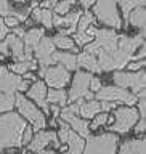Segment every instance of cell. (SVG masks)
Instances as JSON below:
<instances>
[{
  "label": "cell",
  "mask_w": 146,
  "mask_h": 154,
  "mask_svg": "<svg viewBox=\"0 0 146 154\" xmlns=\"http://www.w3.org/2000/svg\"><path fill=\"white\" fill-rule=\"evenodd\" d=\"M26 127L27 122L18 112L0 114V152L21 148V135Z\"/></svg>",
  "instance_id": "obj_1"
},
{
  "label": "cell",
  "mask_w": 146,
  "mask_h": 154,
  "mask_svg": "<svg viewBox=\"0 0 146 154\" xmlns=\"http://www.w3.org/2000/svg\"><path fill=\"white\" fill-rule=\"evenodd\" d=\"M14 108L18 109V114L21 117L32 125L34 130H42L47 127V119L43 112L32 103L31 100H27L23 93H14Z\"/></svg>",
  "instance_id": "obj_2"
},
{
  "label": "cell",
  "mask_w": 146,
  "mask_h": 154,
  "mask_svg": "<svg viewBox=\"0 0 146 154\" xmlns=\"http://www.w3.org/2000/svg\"><path fill=\"white\" fill-rule=\"evenodd\" d=\"M119 137L106 132L100 135H90L85 141L82 154H117Z\"/></svg>",
  "instance_id": "obj_3"
},
{
  "label": "cell",
  "mask_w": 146,
  "mask_h": 154,
  "mask_svg": "<svg viewBox=\"0 0 146 154\" xmlns=\"http://www.w3.org/2000/svg\"><path fill=\"white\" fill-rule=\"evenodd\" d=\"M92 14H93L95 19H98L108 29H114L116 31V29L122 27V19H120L117 2H114V0H100V2H95Z\"/></svg>",
  "instance_id": "obj_4"
},
{
  "label": "cell",
  "mask_w": 146,
  "mask_h": 154,
  "mask_svg": "<svg viewBox=\"0 0 146 154\" xmlns=\"http://www.w3.org/2000/svg\"><path fill=\"white\" fill-rule=\"evenodd\" d=\"M140 114L137 108L132 106H119L114 109V122L108 127L111 133L116 132L119 135H125L135 127V124L138 122Z\"/></svg>",
  "instance_id": "obj_5"
},
{
  "label": "cell",
  "mask_w": 146,
  "mask_h": 154,
  "mask_svg": "<svg viewBox=\"0 0 146 154\" xmlns=\"http://www.w3.org/2000/svg\"><path fill=\"white\" fill-rule=\"evenodd\" d=\"M113 80L116 87L120 88H132V93L138 96L141 91H144V84H146V72L144 69L138 72H129V71H114Z\"/></svg>",
  "instance_id": "obj_6"
},
{
  "label": "cell",
  "mask_w": 146,
  "mask_h": 154,
  "mask_svg": "<svg viewBox=\"0 0 146 154\" xmlns=\"http://www.w3.org/2000/svg\"><path fill=\"white\" fill-rule=\"evenodd\" d=\"M132 53L124 50H116L113 53L98 51V66L101 72H111V71H124V67L132 61Z\"/></svg>",
  "instance_id": "obj_7"
},
{
  "label": "cell",
  "mask_w": 146,
  "mask_h": 154,
  "mask_svg": "<svg viewBox=\"0 0 146 154\" xmlns=\"http://www.w3.org/2000/svg\"><path fill=\"white\" fill-rule=\"evenodd\" d=\"M95 100L96 101H109V103H114L116 101V103H122L125 106H132V108L138 101V98L132 93V91L120 88V87H116V85L101 87V88L95 93Z\"/></svg>",
  "instance_id": "obj_8"
},
{
  "label": "cell",
  "mask_w": 146,
  "mask_h": 154,
  "mask_svg": "<svg viewBox=\"0 0 146 154\" xmlns=\"http://www.w3.org/2000/svg\"><path fill=\"white\" fill-rule=\"evenodd\" d=\"M39 75L45 79V85L55 90H63L71 82V72L66 71L63 66L55 64L50 67H40Z\"/></svg>",
  "instance_id": "obj_9"
},
{
  "label": "cell",
  "mask_w": 146,
  "mask_h": 154,
  "mask_svg": "<svg viewBox=\"0 0 146 154\" xmlns=\"http://www.w3.org/2000/svg\"><path fill=\"white\" fill-rule=\"evenodd\" d=\"M90 72L85 71H76L72 77V85L67 91V103H76L77 100H84V96L90 91V82H92Z\"/></svg>",
  "instance_id": "obj_10"
},
{
  "label": "cell",
  "mask_w": 146,
  "mask_h": 154,
  "mask_svg": "<svg viewBox=\"0 0 146 154\" xmlns=\"http://www.w3.org/2000/svg\"><path fill=\"white\" fill-rule=\"evenodd\" d=\"M48 144H51L55 149H60L61 143L56 137V132H53V130H39V132L32 137L31 143L27 144V149L31 152L39 154V152L45 151Z\"/></svg>",
  "instance_id": "obj_11"
},
{
  "label": "cell",
  "mask_w": 146,
  "mask_h": 154,
  "mask_svg": "<svg viewBox=\"0 0 146 154\" xmlns=\"http://www.w3.org/2000/svg\"><path fill=\"white\" fill-rule=\"evenodd\" d=\"M80 14H82V10H71L64 16L53 14V27L58 29L60 35L69 37L71 34H74L77 31V23H79Z\"/></svg>",
  "instance_id": "obj_12"
},
{
  "label": "cell",
  "mask_w": 146,
  "mask_h": 154,
  "mask_svg": "<svg viewBox=\"0 0 146 154\" xmlns=\"http://www.w3.org/2000/svg\"><path fill=\"white\" fill-rule=\"evenodd\" d=\"M55 50L56 48L51 42V37H43L42 40L32 48V53H34V56H36L34 60L37 61V64L40 67L55 66L56 63L53 61V53H55Z\"/></svg>",
  "instance_id": "obj_13"
},
{
  "label": "cell",
  "mask_w": 146,
  "mask_h": 154,
  "mask_svg": "<svg viewBox=\"0 0 146 154\" xmlns=\"http://www.w3.org/2000/svg\"><path fill=\"white\" fill-rule=\"evenodd\" d=\"M119 35L114 29H108V27H101L96 29L95 32V38L93 43L98 48V51H106V53H113L117 50V42H119Z\"/></svg>",
  "instance_id": "obj_14"
},
{
  "label": "cell",
  "mask_w": 146,
  "mask_h": 154,
  "mask_svg": "<svg viewBox=\"0 0 146 154\" xmlns=\"http://www.w3.org/2000/svg\"><path fill=\"white\" fill-rule=\"evenodd\" d=\"M58 119L64 120V122L69 125V128L72 130V132H76L80 138H89V137H90V128H89L90 124H89V120L79 117L77 114L69 112V111H67L66 108L61 109L60 117H58Z\"/></svg>",
  "instance_id": "obj_15"
},
{
  "label": "cell",
  "mask_w": 146,
  "mask_h": 154,
  "mask_svg": "<svg viewBox=\"0 0 146 154\" xmlns=\"http://www.w3.org/2000/svg\"><path fill=\"white\" fill-rule=\"evenodd\" d=\"M47 85L43 80H37L31 84V87L26 90L27 93V100L34 101V104L37 108H42V111L45 114H50V104L47 103Z\"/></svg>",
  "instance_id": "obj_16"
},
{
  "label": "cell",
  "mask_w": 146,
  "mask_h": 154,
  "mask_svg": "<svg viewBox=\"0 0 146 154\" xmlns=\"http://www.w3.org/2000/svg\"><path fill=\"white\" fill-rule=\"evenodd\" d=\"M21 82H23L21 75L13 74L11 71H8L7 66L0 67V93H7V95L18 93Z\"/></svg>",
  "instance_id": "obj_17"
},
{
  "label": "cell",
  "mask_w": 146,
  "mask_h": 154,
  "mask_svg": "<svg viewBox=\"0 0 146 154\" xmlns=\"http://www.w3.org/2000/svg\"><path fill=\"white\" fill-rule=\"evenodd\" d=\"M53 61L63 66L66 71H77V55L71 51H55L53 53Z\"/></svg>",
  "instance_id": "obj_18"
},
{
  "label": "cell",
  "mask_w": 146,
  "mask_h": 154,
  "mask_svg": "<svg viewBox=\"0 0 146 154\" xmlns=\"http://www.w3.org/2000/svg\"><path fill=\"white\" fill-rule=\"evenodd\" d=\"M144 151H146V143H144V137H141V138H132L124 141L120 144L117 154H144Z\"/></svg>",
  "instance_id": "obj_19"
},
{
  "label": "cell",
  "mask_w": 146,
  "mask_h": 154,
  "mask_svg": "<svg viewBox=\"0 0 146 154\" xmlns=\"http://www.w3.org/2000/svg\"><path fill=\"white\" fill-rule=\"evenodd\" d=\"M77 104H79V114L82 116V119H85V120L93 119L96 114L101 112L100 101H96V100H92V101L77 100Z\"/></svg>",
  "instance_id": "obj_20"
},
{
  "label": "cell",
  "mask_w": 146,
  "mask_h": 154,
  "mask_svg": "<svg viewBox=\"0 0 146 154\" xmlns=\"http://www.w3.org/2000/svg\"><path fill=\"white\" fill-rule=\"evenodd\" d=\"M31 21L40 23L43 29H53V11L51 10H42L37 7L31 11Z\"/></svg>",
  "instance_id": "obj_21"
},
{
  "label": "cell",
  "mask_w": 146,
  "mask_h": 154,
  "mask_svg": "<svg viewBox=\"0 0 146 154\" xmlns=\"http://www.w3.org/2000/svg\"><path fill=\"white\" fill-rule=\"evenodd\" d=\"M77 66L79 67H84L85 72H90V74H93V72H98L100 74V66H98V61H96V56L90 55V53L87 51H82L77 55Z\"/></svg>",
  "instance_id": "obj_22"
},
{
  "label": "cell",
  "mask_w": 146,
  "mask_h": 154,
  "mask_svg": "<svg viewBox=\"0 0 146 154\" xmlns=\"http://www.w3.org/2000/svg\"><path fill=\"white\" fill-rule=\"evenodd\" d=\"M66 144H67V149H66V152H63V154H82L84 146H85V140L80 138L76 132L69 130Z\"/></svg>",
  "instance_id": "obj_23"
},
{
  "label": "cell",
  "mask_w": 146,
  "mask_h": 154,
  "mask_svg": "<svg viewBox=\"0 0 146 154\" xmlns=\"http://www.w3.org/2000/svg\"><path fill=\"white\" fill-rule=\"evenodd\" d=\"M127 23L130 26H133L135 29L144 31V24H146V10L144 7H137L135 10L129 13L127 16Z\"/></svg>",
  "instance_id": "obj_24"
},
{
  "label": "cell",
  "mask_w": 146,
  "mask_h": 154,
  "mask_svg": "<svg viewBox=\"0 0 146 154\" xmlns=\"http://www.w3.org/2000/svg\"><path fill=\"white\" fill-rule=\"evenodd\" d=\"M43 37H45V29L43 27H31L29 31H26V34H24L23 43H24V47H27V48H34Z\"/></svg>",
  "instance_id": "obj_25"
},
{
  "label": "cell",
  "mask_w": 146,
  "mask_h": 154,
  "mask_svg": "<svg viewBox=\"0 0 146 154\" xmlns=\"http://www.w3.org/2000/svg\"><path fill=\"white\" fill-rule=\"evenodd\" d=\"M37 61L32 60V61H21V63H11V64H8V71H11L13 74L16 75H23L26 74V72H32L37 69Z\"/></svg>",
  "instance_id": "obj_26"
},
{
  "label": "cell",
  "mask_w": 146,
  "mask_h": 154,
  "mask_svg": "<svg viewBox=\"0 0 146 154\" xmlns=\"http://www.w3.org/2000/svg\"><path fill=\"white\" fill-rule=\"evenodd\" d=\"M47 103L64 108L67 103V91L66 90H55V88L48 90L47 91Z\"/></svg>",
  "instance_id": "obj_27"
},
{
  "label": "cell",
  "mask_w": 146,
  "mask_h": 154,
  "mask_svg": "<svg viewBox=\"0 0 146 154\" xmlns=\"http://www.w3.org/2000/svg\"><path fill=\"white\" fill-rule=\"evenodd\" d=\"M51 42H53V45H55V48H60V50H71L74 55H76V51H79L76 48V45H74V42H72L71 37L56 34L55 37H51Z\"/></svg>",
  "instance_id": "obj_28"
},
{
  "label": "cell",
  "mask_w": 146,
  "mask_h": 154,
  "mask_svg": "<svg viewBox=\"0 0 146 154\" xmlns=\"http://www.w3.org/2000/svg\"><path fill=\"white\" fill-rule=\"evenodd\" d=\"M137 7H144V0H120V2H117V8L122 10L125 23H127L129 13L132 11V10H135Z\"/></svg>",
  "instance_id": "obj_29"
},
{
  "label": "cell",
  "mask_w": 146,
  "mask_h": 154,
  "mask_svg": "<svg viewBox=\"0 0 146 154\" xmlns=\"http://www.w3.org/2000/svg\"><path fill=\"white\" fill-rule=\"evenodd\" d=\"M96 19L93 18L92 11H82L80 18H79V23H77V32H84L87 31L90 26H93Z\"/></svg>",
  "instance_id": "obj_30"
},
{
  "label": "cell",
  "mask_w": 146,
  "mask_h": 154,
  "mask_svg": "<svg viewBox=\"0 0 146 154\" xmlns=\"http://www.w3.org/2000/svg\"><path fill=\"white\" fill-rule=\"evenodd\" d=\"M14 108V95L0 93V114L11 112Z\"/></svg>",
  "instance_id": "obj_31"
},
{
  "label": "cell",
  "mask_w": 146,
  "mask_h": 154,
  "mask_svg": "<svg viewBox=\"0 0 146 154\" xmlns=\"http://www.w3.org/2000/svg\"><path fill=\"white\" fill-rule=\"evenodd\" d=\"M72 42H74V45H79V47H85L89 45V43L93 42V37L89 35L85 31L84 32H74V35H72Z\"/></svg>",
  "instance_id": "obj_32"
},
{
  "label": "cell",
  "mask_w": 146,
  "mask_h": 154,
  "mask_svg": "<svg viewBox=\"0 0 146 154\" xmlns=\"http://www.w3.org/2000/svg\"><path fill=\"white\" fill-rule=\"evenodd\" d=\"M76 5L74 0H66V2H60L56 3L55 7V11H53V14H58V16H64V14H67L72 10V7Z\"/></svg>",
  "instance_id": "obj_33"
},
{
  "label": "cell",
  "mask_w": 146,
  "mask_h": 154,
  "mask_svg": "<svg viewBox=\"0 0 146 154\" xmlns=\"http://www.w3.org/2000/svg\"><path fill=\"white\" fill-rule=\"evenodd\" d=\"M108 119H109V114H106V112L96 114L93 117V122L89 125V128L90 130H98V127H103V125L108 124Z\"/></svg>",
  "instance_id": "obj_34"
},
{
  "label": "cell",
  "mask_w": 146,
  "mask_h": 154,
  "mask_svg": "<svg viewBox=\"0 0 146 154\" xmlns=\"http://www.w3.org/2000/svg\"><path fill=\"white\" fill-rule=\"evenodd\" d=\"M16 8L13 7L7 0H0V18H8V16H14Z\"/></svg>",
  "instance_id": "obj_35"
},
{
  "label": "cell",
  "mask_w": 146,
  "mask_h": 154,
  "mask_svg": "<svg viewBox=\"0 0 146 154\" xmlns=\"http://www.w3.org/2000/svg\"><path fill=\"white\" fill-rule=\"evenodd\" d=\"M32 137H34V128H32V127H29V125H27V127L24 128L23 135H21V144H23V146H27V144L31 143Z\"/></svg>",
  "instance_id": "obj_36"
},
{
  "label": "cell",
  "mask_w": 146,
  "mask_h": 154,
  "mask_svg": "<svg viewBox=\"0 0 146 154\" xmlns=\"http://www.w3.org/2000/svg\"><path fill=\"white\" fill-rule=\"evenodd\" d=\"M125 67L129 69V72H138V71H141L144 67V60H141V61H130Z\"/></svg>",
  "instance_id": "obj_37"
},
{
  "label": "cell",
  "mask_w": 146,
  "mask_h": 154,
  "mask_svg": "<svg viewBox=\"0 0 146 154\" xmlns=\"http://www.w3.org/2000/svg\"><path fill=\"white\" fill-rule=\"evenodd\" d=\"M100 108H101V112H106L108 114L109 111H113L117 108V103H109V101H100Z\"/></svg>",
  "instance_id": "obj_38"
},
{
  "label": "cell",
  "mask_w": 146,
  "mask_h": 154,
  "mask_svg": "<svg viewBox=\"0 0 146 154\" xmlns=\"http://www.w3.org/2000/svg\"><path fill=\"white\" fill-rule=\"evenodd\" d=\"M144 128H146V119L144 117H140L138 119V122L135 124V127H133V130H135V133H140V135H143L144 133Z\"/></svg>",
  "instance_id": "obj_39"
},
{
  "label": "cell",
  "mask_w": 146,
  "mask_h": 154,
  "mask_svg": "<svg viewBox=\"0 0 146 154\" xmlns=\"http://www.w3.org/2000/svg\"><path fill=\"white\" fill-rule=\"evenodd\" d=\"M144 55H146V48H144V43H143V45L138 48V51L133 53L132 61H141V60H144Z\"/></svg>",
  "instance_id": "obj_40"
},
{
  "label": "cell",
  "mask_w": 146,
  "mask_h": 154,
  "mask_svg": "<svg viewBox=\"0 0 146 154\" xmlns=\"http://www.w3.org/2000/svg\"><path fill=\"white\" fill-rule=\"evenodd\" d=\"M3 24L7 27H11V29H14V27H18L19 26V21L16 18H13V16H8V18H3Z\"/></svg>",
  "instance_id": "obj_41"
},
{
  "label": "cell",
  "mask_w": 146,
  "mask_h": 154,
  "mask_svg": "<svg viewBox=\"0 0 146 154\" xmlns=\"http://www.w3.org/2000/svg\"><path fill=\"white\" fill-rule=\"evenodd\" d=\"M101 88V80L98 77H92V82H90V91L92 93H96Z\"/></svg>",
  "instance_id": "obj_42"
},
{
  "label": "cell",
  "mask_w": 146,
  "mask_h": 154,
  "mask_svg": "<svg viewBox=\"0 0 146 154\" xmlns=\"http://www.w3.org/2000/svg\"><path fill=\"white\" fill-rule=\"evenodd\" d=\"M56 3H58V2H55V0H48V2H42L39 8H42V10H50V8H55Z\"/></svg>",
  "instance_id": "obj_43"
},
{
  "label": "cell",
  "mask_w": 146,
  "mask_h": 154,
  "mask_svg": "<svg viewBox=\"0 0 146 154\" xmlns=\"http://www.w3.org/2000/svg\"><path fill=\"white\" fill-rule=\"evenodd\" d=\"M60 112H61L60 106H56V104H50V114L53 116V119H58V117H60Z\"/></svg>",
  "instance_id": "obj_44"
},
{
  "label": "cell",
  "mask_w": 146,
  "mask_h": 154,
  "mask_svg": "<svg viewBox=\"0 0 146 154\" xmlns=\"http://www.w3.org/2000/svg\"><path fill=\"white\" fill-rule=\"evenodd\" d=\"M23 80H26V82H29V84H34V82H37V77L32 74V72H26V74H23Z\"/></svg>",
  "instance_id": "obj_45"
},
{
  "label": "cell",
  "mask_w": 146,
  "mask_h": 154,
  "mask_svg": "<svg viewBox=\"0 0 146 154\" xmlns=\"http://www.w3.org/2000/svg\"><path fill=\"white\" fill-rule=\"evenodd\" d=\"M93 5H95L93 0H82L80 2V7L85 8V11H89V8H93Z\"/></svg>",
  "instance_id": "obj_46"
},
{
  "label": "cell",
  "mask_w": 146,
  "mask_h": 154,
  "mask_svg": "<svg viewBox=\"0 0 146 154\" xmlns=\"http://www.w3.org/2000/svg\"><path fill=\"white\" fill-rule=\"evenodd\" d=\"M24 34H26V31H24V27H14L13 29V35H16V37H19V38H23L24 37Z\"/></svg>",
  "instance_id": "obj_47"
},
{
  "label": "cell",
  "mask_w": 146,
  "mask_h": 154,
  "mask_svg": "<svg viewBox=\"0 0 146 154\" xmlns=\"http://www.w3.org/2000/svg\"><path fill=\"white\" fill-rule=\"evenodd\" d=\"M7 35H8V27L5 26V24H0V42H2Z\"/></svg>",
  "instance_id": "obj_48"
},
{
  "label": "cell",
  "mask_w": 146,
  "mask_h": 154,
  "mask_svg": "<svg viewBox=\"0 0 146 154\" xmlns=\"http://www.w3.org/2000/svg\"><path fill=\"white\" fill-rule=\"evenodd\" d=\"M84 98L87 100V101H92V100H95V93H92V91H89V93H87Z\"/></svg>",
  "instance_id": "obj_49"
},
{
  "label": "cell",
  "mask_w": 146,
  "mask_h": 154,
  "mask_svg": "<svg viewBox=\"0 0 146 154\" xmlns=\"http://www.w3.org/2000/svg\"><path fill=\"white\" fill-rule=\"evenodd\" d=\"M39 154H56V151H55V149H45V151H42Z\"/></svg>",
  "instance_id": "obj_50"
},
{
  "label": "cell",
  "mask_w": 146,
  "mask_h": 154,
  "mask_svg": "<svg viewBox=\"0 0 146 154\" xmlns=\"http://www.w3.org/2000/svg\"><path fill=\"white\" fill-rule=\"evenodd\" d=\"M48 125H50V127H56V125H58V122H56V119H51L50 122H48Z\"/></svg>",
  "instance_id": "obj_51"
},
{
  "label": "cell",
  "mask_w": 146,
  "mask_h": 154,
  "mask_svg": "<svg viewBox=\"0 0 146 154\" xmlns=\"http://www.w3.org/2000/svg\"><path fill=\"white\" fill-rule=\"evenodd\" d=\"M66 149H67V144H63V146H60V151H61V152H66Z\"/></svg>",
  "instance_id": "obj_52"
},
{
  "label": "cell",
  "mask_w": 146,
  "mask_h": 154,
  "mask_svg": "<svg viewBox=\"0 0 146 154\" xmlns=\"http://www.w3.org/2000/svg\"><path fill=\"white\" fill-rule=\"evenodd\" d=\"M2 60H3V56H2V55H0V61H2Z\"/></svg>",
  "instance_id": "obj_53"
}]
</instances>
